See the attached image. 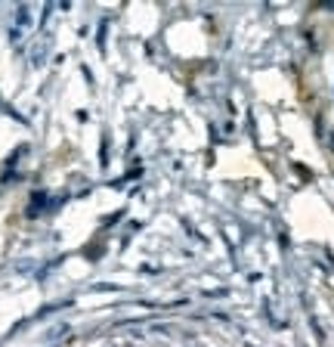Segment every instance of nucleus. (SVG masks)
<instances>
[{
	"instance_id": "f257e3e1",
	"label": "nucleus",
	"mask_w": 334,
	"mask_h": 347,
	"mask_svg": "<svg viewBox=\"0 0 334 347\" xmlns=\"http://www.w3.org/2000/svg\"><path fill=\"white\" fill-rule=\"evenodd\" d=\"M16 25H19V34L28 28V7H19L16 10Z\"/></svg>"
}]
</instances>
